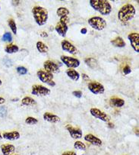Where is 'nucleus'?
Segmentation results:
<instances>
[{
  "label": "nucleus",
  "instance_id": "nucleus-10",
  "mask_svg": "<svg viewBox=\"0 0 139 155\" xmlns=\"http://www.w3.org/2000/svg\"><path fill=\"white\" fill-rule=\"evenodd\" d=\"M43 67L45 69V71L52 74H57V73H59V71H60L59 66L51 61H45L43 63Z\"/></svg>",
  "mask_w": 139,
  "mask_h": 155
},
{
  "label": "nucleus",
  "instance_id": "nucleus-32",
  "mask_svg": "<svg viewBox=\"0 0 139 155\" xmlns=\"http://www.w3.org/2000/svg\"><path fill=\"white\" fill-rule=\"evenodd\" d=\"M7 115V109L6 106H2L0 107V117L3 118Z\"/></svg>",
  "mask_w": 139,
  "mask_h": 155
},
{
  "label": "nucleus",
  "instance_id": "nucleus-43",
  "mask_svg": "<svg viewBox=\"0 0 139 155\" xmlns=\"http://www.w3.org/2000/svg\"><path fill=\"white\" fill-rule=\"evenodd\" d=\"M11 155H20V154H11Z\"/></svg>",
  "mask_w": 139,
  "mask_h": 155
},
{
  "label": "nucleus",
  "instance_id": "nucleus-2",
  "mask_svg": "<svg viewBox=\"0 0 139 155\" xmlns=\"http://www.w3.org/2000/svg\"><path fill=\"white\" fill-rule=\"evenodd\" d=\"M135 9L132 4H125L118 12V19L122 22L131 21L135 15Z\"/></svg>",
  "mask_w": 139,
  "mask_h": 155
},
{
  "label": "nucleus",
  "instance_id": "nucleus-28",
  "mask_svg": "<svg viewBox=\"0 0 139 155\" xmlns=\"http://www.w3.org/2000/svg\"><path fill=\"white\" fill-rule=\"evenodd\" d=\"M9 28H11V32L15 34V35H16L17 34V25H16V23H15V21L13 20V19H9Z\"/></svg>",
  "mask_w": 139,
  "mask_h": 155
},
{
  "label": "nucleus",
  "instance_id": "nucleus-3",
  "mask_svg": "<svg viewBox=\"0 0 139 155\" xmlns=\"http://www.w3.org/2000/svg\"><path fill=\"white\" fill-rule=\"evenodd\" d=\"M32 14L35 22L38 25L43 26L48 20V11L42 6H34L32 9Z\"/></svg>",
  "mask_w": 139,
  "mask_h": 155
},
{
  "label": "nucleus",
  "instance_id": "nucleus-8",
  "mask_svg": "<svg viewBox=\"0 0 139 155\" xmlns=\"http://www.w3.org/2000/svg\"><path fill=\"white\" fill-rule=\"evenodd\" d=\"M31 93L37 96H46L50 93V89L42 85H34Z\"/></svg>",
  "mask_w": 139,
  "mask_h": 155
},
{
  "label": "nucleus",
  "instance_id": "nucleus-35",
  "mask_svg": "<svg viewBox=\"0 0 139 155\" xmlns=\"http://www.w3.org/2000/svg\"><path fill=\"white\" fill-rule=\"evenodd\" d=\"M62 155H77V154H76V153L74 151H66V152H63V153L62 154Z\"/></svg>",
  "mask_w": 139,
  "mask_h": 155
},
{
  "label": "nucleus",
  "instance_id": "nucleus-38",
  "mask_svg": "<svg viewBox=\"0 0 139 155\" xmlns=\"http://www.w3.org/2000/svg\"><path fill=\"white\" fill-rule=\"evenodd\" d=\"M6 102V99L3 97H0V105H2Z\"/></svg>",
  "mask_w": 139,
  "mask_h": 155
},
{
  "label": "nucleus",
  "instance_id": "nucleus-19",
  "mask_svg": "<svg viewBox=\"0 0 139 155\" xmlns=\"http://www.w3.org/2000/svg\"><path fill=\"white\" fill-rule=\"evenodd\" d=\"M110 104L113 107H123L125 105V100H123V99L117 98V97H112L110 100Z\"/></svg>",
  "mask_w": 139,
  "mask_h": 155
},
{
  "label": "nucleus",
  "instance_id": "nucleus-25",
  "mask_svg": "<svg viewBox=\"0 0 139 155\" xmlns=\"http://www.w3.org/2000/svg\"><path fill=\"white\" fill-rule=\"evenodd\" d=\"M37 48L38 51L40 53H46V52L49 50V48H48L47 45H46V44H44L42 41H38L37 43Z\"/></svg>",
  "mask_w": 139,
  "mask_h": 155
},
{
  "label": "nucleus",
  "instance_id": "nucleus-36",
  "mask_svg": "<svg viewBox=\"0 0 139 155\" xmlns=\"http://www.w3.org/2000/svg\"><path fill=\"white\" fill-rule=\"evenodd\" d=\"M82 79L84 80H88V79H90V77L85 74H82Z\"/></svg>",
  "mask_w": 139,
  "mask_h": 155
},
{
  "label": "nucleus",
  "instance_id": "nucleus-33",
  "mask_svg": "<svg viewBox=\"0 0 139 155\" xmlns=\"http://www.w3.org/2000/svg\"><path fill=\"white\" fill-rule=\"evenodd\" d=\"M132 70H131V67H130L128 65H126V66H124V68H123V73H124L125 75H128L131 73Z\"/></svg>",
  "mask_w": 139,
  "mask_h": 155
},
{
  "label": "nucleus",
  "instance_id": "nucleus-22",
  "mask_svg": "<svg viewBox=\"0 0 139 155\" xmlns=\"http://www.w3.org/2000/svg\"><path fill=\"white\" fill-rule=\"evenodd\" d=\"M111 43L113 46L116 47V48H124L125 46V42L121 37H115V39L112 40Z\"/></svg>",
  "mask_w": 139,
  "mask_h": 155
},
{
  "label": "nucleus",
  "instance_id": "nucleus-11",
  "mask_svg": "<svg viewBox=\"0 0 139 155\" xmlns=\"http://www.w3.org/2000/svg\"><path fill=\"white\" fill-rule=\"evenodd\" d=\"M128 38L129 40L131 45L135 51L137 53L139 52V34L136 32H133L128 35Z\"/></svg>",
  "mask_w": 139,
  "mask_h": 155
},
{
  "label": "nucleus",
  "instance_id": "nucleus-27",
  "mask_svg": "<svg viewBox=\"0 0 139 155\" xmlns=\"http://www.w3.org/2000/svg\"><path fill=\"white\" fill-rule=\"evenodd\" d=\"M74 148L75 149L80 150V151H86L87 149L86 145L81 141H75V144H74Z\"/></svg>",
  "mask_w": 139,
  "mask_h": 155
},
{
  "label": "nucleus",
  "instance_id": "nucleus-9",
  "mask_svg": "<svg viewBox=\"0 0 139 155\" xmlns=\"http://www.w3.org/2000/svg\"><path fill=\"white\" fill-rule=\"evenodd\" d=\"M88 89L93 94H103L105 91L104 87L98 82L93 81L88 84Z\"/></svg>",
  "mask_w": 139,
  "mask_h": 155
},
{
  "label": "nucleus",
  "instance_id": "nucleus-13",
  "mask_svg": "<svg viewBox=\"0 0 139 155\" xmlns=\"http://www.w3.org/2000/svg\"><path fill=\"white\" fill-rule=\"evenodd\" d=\"M61 45H62V50L68 52L69 54H75L78 52V49L76 48V47L74 46L73 44L67 40H63L61 42Z\"/></svg>",
  "mask_w": 139,
  "mask_h": 155
},
{
  "label": "nucleus",
  "instance_id": "nucleus-26",
  "mask_svg": "<svg viewBox=\"0 0 139 155\" xmlns=\"http://www.w3.org/2000/svg\"><path fill=\"white\" fill-rule=\"evenodd\" d=\"M84 61H85V63L91 68H95L97 66V61L93 58H88V59H85Z\"/></svg>",
  "mask_w": 139,
  "mask_h": 155
},
{
  "label": "nucleus",
  "instance_id": "nucleus-16",
  "mask_svg": "<svg viewBox=\"0 0 139 155\" xmlns=\"http://www.w3.org/2000/svg\"><path fill=\"white\" fill-rule=\"evenodd\" d=\"M43 119L50 123H57L60 122V118L56 115L50 112H45L43 114Z\"/></svg>",
  "mask_w": 139,
  "mask_h": 155
},
{
  "label": "nucleus",
  "instance_id": "nucleus-41",
  "mask_svg": "<svg viewBox=\"0 0 139 155\" xmlns=\"http://www.w3.org/2000/svg\"><path fill=\"white\" fill-rule=\"evenodd\" d=\"M2 138V135H1V133H0V140H1Z\"/></svg>",
  "mask_w": 139,
  "mask_h": 155
},
{
  "label": "nucleus",
  "instance_id": "nucleus-40",
  "mask_svg": "<svg viewBox=\"0 0 139 155\" xmlns=\"http://www.w3.org/2000/svg\"><path fill=\"white\" fill-rule=\"evenodd\" d=\"M108 125H109V127H110V128H113V127H114L113 124L111 123V122H109Z\"/></svg>",
  "mask_w": 139,
  "mask_h": 155
},
{
  "label": "nucleus",
  "instance_id": "nucleus-34",
  "mask_svg": "<svg viewBox=\"0 0 139 155\" xmlns=\"http://www.w3.org/2000/svg\"><path fill=\"white\" fill-rule=\"evenodd\" d=\"M72 94H73L75 97H77V98H78V99H80L82 97V92H81V91H79V90L73 91Z\"/></svg>",
  "mask_w": 139,
  "mask_h": 155
},
{
  "label": "nucleus",
  "instance_id": "nucleus-31",
  "mask_svg": "<svg viewBox=\"0 0 139 155\" xmlns=\"http://www.w3.org/2000/svg\"><path fill=\"white\" fill-rule=\"evenodd\" d=\"M17 72L21 75H25L28 74V70L24 66H18L17 67Z\"/></svg>",
  "mask_w": 139,
  "mask_h": 155
},
{
  "label": "nucleus",
  "instance_id": "nucleus-15",
  "mask_svg": "<svg viewBox=\"0 0 139 155\" xmlns=\"http://www.w3.org/2000/svg\"><path fill=\"white\" fill-rule=\"evenodd\" d=\"M84 140L89 142L90 144L94 146H101L102 145V141L100 138H97L92 134H88L84 136Z\"/></svg>",
  "mask_w": 139,
  "mask_h": 155
},
{
  "label": "nucleus",
  "instance_id": "nucleus-42",
  "mask_svg": "<svg viewBox=\"0 0 139 155\" xmlns=\"http://www.w3.org/2000/svg\"><path fill=\"white\" fill-rule=\"evenodd\" d=\"M2 80H1V79H0V86L2 85Z\"/></svg>",
  "mask_w": 139,
  "mask_h": 155
},
{
  "label": "nucleus",
  "instance_id": "nucleus-5",
  "mask_svg": "<svg viewBox=\"0 0 139 155\" xmlns=\"http://www.w3.org/2000/svg\"><path fill=\"white\" fill-rule=\"evenodd\" d=\"M37 76L42 83H46L50 87H55L56 83L53 81V74L46 72L45 70H38Z\"/></svg>",
  "mask_w": 139,
  "mask_h": 155
},
{
  "label": "nucleus",
  "instance_id": "nucleus-1",
  "mask_svg": "<svg viewBox=\"0 0 139 155\" xmlns=\"http://www.w3.org/2000/svg\"><path fill=\"white\" fill-rule=\"evenodd\" d=\"M90 5L102 15H108L112 12L111 5L106 0H91Z\"/></svg>",
  "mask_w": 139,
  "mask_h": 155
},
{
  "label": "nucleus",
  "instance_id": "nucleus-30",
  "mask_svg": "<svg viewBox=\"0 0 139 155\" xmlns=\"http://www.w3.org/2000/svg\"><path fill=\"white\" fill-rule=\"evenodd\" d=\"M38 122V120L37 118H34V117H28L25 119V123L27 125H36Z\"/></svg>",
  "mask_w": 139,
  "mask_h": 155
},
{
  "label": "nucleus",
  "instance_id": "nucleus-23",
  "mask_svg": "<svg viewBox=\"0 0 139 155\" xmlns=\"http://www.w3.org/2000/svg\"><path fill=\"white\" fill-rule=\"evenodd\" d=\"M19 47L13 44H8L5 48V51L8 53V54H14V53H16V52L19 51Z\"/></svg>",
  "mask_w": 139,
  "mask_h": 155
},
{
  "label": "nucleus",
  "instance_id": "nucleus-20",
  "mask_svg": "<svg viewBox=\"0 0 139 155\" xmlns=\"http://www.w3.org/2000/svg\"><path fill=\"white\" fill-rule=\"evenodd\" d=\"M66 74L67 76L71 79V80H74V81H78L80 78V74H78V71H76L74 69H68L66 70Z\"/></svg>",
  "mask_w": 139,
  "mask_h": 155
},
{
  "label": "nucleus",
  "instance_id": "nucleus-12",
  "mask_svg": "<svg viewBox=\"0 0 139 155\" xmlns=\"http://www.w3.org/2000/svg\"><path fill=\"white\" fill-rule=\"evenodd\" d=\"M66 128L69 132L70 136L73 139H80L81 138H82V131L80 128L73 127L71 125H67Z\"/></svg>",
  "mask_w": 139,
  "mask_h": 155
},
{
  "label": "nucleus",
  "instance_id": "nucleus-21",
  "mask_svg": "<svg viewBox=\"0 0 139 155\" xmlns=\"http://www.w3.org/2000/svg\"><path fill=\"white\" fill-rule=\"evenodd\" d=\"M69 10L66 7H60L56 11V14L60 18V19H62V18H66V17H68V15H69Z\"/></svg>",
  "mask_w": 139,
  "mask_h": 155
},
{
  "label": "nucleus",
  "instance_id": "nucleus-17",
  "mask_svg": "<svg viewBox=\"0 0 139 155\" xmlns=\"http://www.w3.org/2000/svg\"><path fill=\"white\" fill-rule=\"evenodd\" d=\"M1 151L3 155H11L15 151V146L11 144H5L1 146Z\"/></svg>",
  "mask_w": 139,
  "mask_h": 155
},
{
  "label": "nucleus",
  "instance_id": "nucleus-24",
  "mask_svg": "<svg viewBox=\"0 0 139 155\" xmlns=\"http://www.w3.org/2000/svg\"><path fill=\"white\" fill-rule=\"evenodd\" d=\"M21 104L25 106H29V105H33L36 104V101L33 98L30 96H25L24 98L22 99Z\"/></svg>",
  "mask_w": 139,
  "mask_h": 155
},
{
  "label": "nucleus",
  "instance_id": "nucleus-4",
  "mask_svg": "<svg viewBox=\"0 0 139 155\" xmlns=\"http://www.w3.org/2000/svg\"><path fill=\"white\" fill-rule=\"evenodd\" d=\"M88 24L89 25L93 28V29L97 31H102L104 29L106 26V22L104 19H103L99 16L91 17L88 19Z\"/></svg>",
  "mask_w": 139,
  "mask_h": 155
},
{
  "label": "nucleus",
  "instance_id": "nucleus-14",
  "mask_svg": "<svg viewBox=\"0 0 139 155\" xmlns=\"http://www.w3.org/2000/svg\"><path fill=\"white\" fill-rule=\"evenodd\" d=\"M55 29H56V31L57 33L59 34L60 36L65 37L66 36L67 32H68V25L66 24V23L59 21V22L56 24V25Z\"/></svg>",
  "mask_w": 139,
  "mask_h": 155
},
{
  "label": "nucleus",
  "instance_id": "nucleus-39",
  "mask_svg": "<svg viewBox=\"0 0 139 155\" xmlns=\"http://www.w3.org/2000/svg\"><path fill=\"white\" fill-rule=\"evenodd\" d=\"M81 34H86L87 33V29L86 28H82V29L81 30Z\"/></svg>",
  "mask_w": 139,
  "mask_h": 155
},
{
  "label": "nucleus",
  "instance_id": "nucleus-6",
  "mask_svg": "<svg viewBox=\"0 0 139 155\" xmlns=\"http://www.w3.org/2000/svg\"><path fill=\"white\" fill-rule=\"evenodd\" d=\"M60 59L62 63H64L66 66H68L69 69L77 68V67L79 66V65H80V61H79V60L76 59L75 57L62 55L60 57Z\"/></svg>",
  "mask_w": 139,
  "mask_h": 155
},
{
  "label": "nucleus",
  "instance_id": "nucleus-7",
  "mask_svg": "<svg viewBox=\"0 0 139 155\" xmlns=\"http://www.w3.org/2000/svg\"><path fill=\"white\" fill-rule=\"evenodd\" d=\"M90 112H91L92 116H93L96 118H98V119L103 121V122H110V117L106 113L103 112V111H101V109H97V108H92V109H91V110H90Z\"/></svg>",
  "mask_w": 139,
  "mask_h": 155
},
{
  "label": "nucleus",
  "instance_id": "nucleus-29",
  "mask_svg": "<svg viewBox=\"0 0 139 155\" xmlns=\"http://www.w3.org/2000/svg\"><path fill=\"white\" fill-rule=\"evenodd\" d=\"M2 40L5 42H11L12 41V36L10 32H6L2 36Z\"/></svg>",
  "mask_w": 139,
  "mask_h": 155
},
{
  "label": "nucleus",
  "instance_id": "nucleus-18",
  "mask_svg": "<svg viewBox=\"0 0 139 155\" xmlns=\"http://www.w3.org/2000/svg\"><path fill=\"white\" fill-rule=\"evenodd\" d=\"M2 138H4L6 140L9 141H15L20 138V134L19 131H11V132H6L2 135Z\"/></svg>",
  "mask_w": 139,
  "mask_h": 155
},
{
  "label": "nucleus",
  "instance_id": "nucleus-37",
  "mask_svg": "<svg viewBox=\"0 0 139 155\" xmlns=\"http://www.w3.org/2000/svg\"><path fill=\"white\" fill-rule=\"evenodd\" d=\"M40 36L42 37H48V34L46 32H43L40 34Z\"/></svg>",
  "mask_w": 139,
  "mask_h": 155
}]
</instances>
